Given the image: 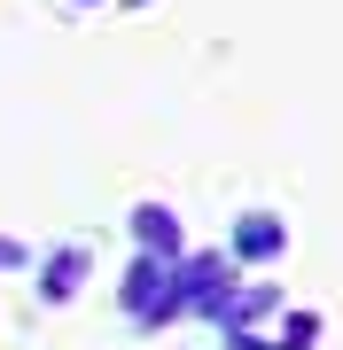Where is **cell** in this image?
Segmentation results:
<instances>
[{
    "mask_svg": "<svg viewBox=\"0 0 343 350\" xmlns=\"http://www.w3.org/2000/svg\"><path fill=\"white\" fill-rule=\"evenodd\" d=\"M16 257H24V250H16V241H0V265H16Z\"/></svg>",
    "mask_w": 343,
    "mask_h": 350,
    "instance_id": "obj_1",
    "label": "cell"
}]
</instances>
